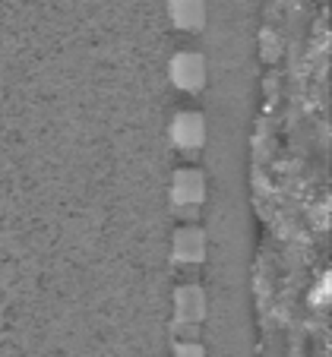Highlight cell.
<instances>
[{"label":"cell","instance_id":"obj_1","mask_svg":"<svg viewBox=\"0 0 332 357\" xmlns=\"http://www.w3.org/2000/svg\"><path fill=\"white\" fill-rule=\"evenodd\" d=\"M206 199V177L199 171H177L171 181V202L181 215H197V206Z\"/></svg>","mask_w":332,"mask_h":357},{"label":"cell","instance_id":"obj_2","mask_svg":"<svg viewBox=\"0 0 332 357\" xmlns=\"http://www.w3.org/2000/svg\"><path fill=\"white\" fill-rule=\"evenodd\" d=\"M168 73L177 89H183V92H199L206 82V61L197 51H181V54L171 61Z\"/></svg>","mask_w":332,"mask_h":357},{"label":"cell","instance_id":"obj_3","mask_svg":"<svg viewBox=\"0 0 332 357\" xmlns=\"http://www.w3.org/2000/svg\"><path fill=\"white\" fill-rule=\"evenodd\" d=\"M206 317V294L197 284H183L174 294V326H197Z\"/></svg>","mask_w":332,"mask_h":357},{"label":"cell","instance_id":"obj_4","mask_svg":"<svg viewBox=\"0 0 332 357\" xmlns=\"http://www.w3.org/2000/svg\"><path fill=\"white\" fill-rule=\"evenodd\" d=\"M203 139H206V121L199 114L183 111V114L174 117V123H171V142H174L177 149L193 152V149L203 146Z\"/></svg>","mask_w":332,"mask_h":357},{"label":"cell","instance_id":"obj_5","mask_svg":"<svg viewBox=\"0 0 332 357\" xmlns=\"http://www.w3.org/2000/svg\"><path fill=\"white\" fill-rule=\"evenodd\" d=\"M168 16L174 22V29L197 32L206 22V3L203 0H168Z\"/></svg>","mask_w":332,"mask_h":357},{"label":"cell","instance_id":"obj_6","mask_svg":"<svg viewBox=\"0 0 332 357\" xmlns=\"http://www.w3.org/2000/svg\"><path fill=\"white\" fill-rule=\"evenodd\" d=\"M206 257V234L203 228H177L174 234V259L177 263H199Z\"/></svg>","mask_w":332,"mask_h":357},{"label":"cell","instance_id":"obj_7","mask_svg":"<svg viewBox=\"0 0 332 357\" xmlns=\"http://www.w3.org/2000/svg\"><path fill=\"white\" fill-rule=\"evenodd\" d=\"M174 357H206V351H203V344H197L193 338H187V342H181L174 348Z\"/></svg>","mask_w":332,"mask_h":357}]
</instances>
